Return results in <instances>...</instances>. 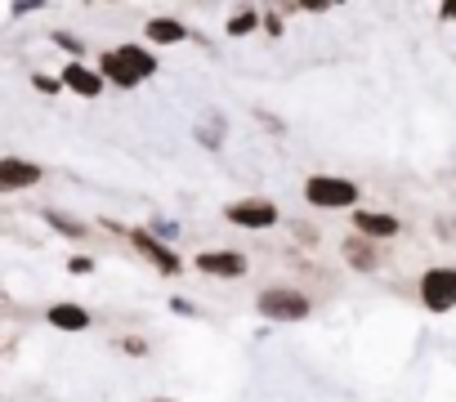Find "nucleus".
Instances as JSON below:
<instances>
[{
  "instance_id": "nucleus-1",
  "label": "nucleus",
  "mask_w": 456,
  "mask_h": 402,
  "mask_svg": "<svg viewBox=\"0 0 456 402\" xmlns=\"http://www.w3.org/2000/svg\"><path fill=\"white\" fill-rule=\"evenodd\" d=\"M157 68H161L157 54L143 50V45H117V50H103V54H99V72H103V81L117 85V90L143 85Z\"/></svg>"
},
{
  "instance_id": "nucleus-2",
  "label": "nucleus",
  "mask_w": 456,
  "mask_h": 402,
  "mask_svg": "<svg viewBox=\"0 0 456 402\" xmlns=\"http://www.w3.org/2000/svg\"><path fill=\"white\" fill-rule=\"evenodd\" d=\"M305 201L314 211H349L358 206V183L345 174H309L305 179Z\"/></svg>"
},
{
  "instance_id": "nucleus-3",
  "label": "nucleus",
  "mask_w": 456,
  "mask_h": 402,
  "mask_svg": "<svg viewBox=\"0 0 456 402\" xmlns=\"http://www.w3.org/2000/svg\"><path fill=\"white\" fill-rule=\"evenodd\" d=\"M256 313L269 322H305L314 313V300L296 286H265L256 295Z\"/></svg>"
},
{
  "instance_id": "nucleus-4",
  "label": "nucleus",
  "mask_w": 456,
  "mask_h": 402,
  "mask_svg": "<svg viewBox=\"0 0 456 402\" xmlns=\"http://www.w3.org/2000/svg\"><path fill=\"white\" fill-rule=\"evenodd\" d=\"M224 220L233 229L265 233V229L282 224V211H278V201H269V197H238V201H228V206H224Z\"/></svg>"
},
{
  "instance_id": "nucleus-5",
  "label": "nucleus",
  "mask_w": 456,
  "mask_h": 402,
  "mask_svg": "<svg viewBox=\"0 0 456 402\" xmlns=\"http://www.w3.org/2000/svg\"><path fill=\"white\" fill-rule=\"evenodd\" d=\"M126 237H130V246H134V251H139L161 277H179V273H183V255H179L170 242H161L157 233H148V229H130Z\"/></svg>"
},
{
  "instance_id": "nucleus-6",
  "label": "nucleus",
  "mask_w": 456,
  "mask_h": 402,
  "mask_svg": "<svg viewBox=\"0 0 456 402\" xmlns=\"http://www.w3.org/2000/svg\"><path fill=\"white\" fill-rule=\"evenodd\" d=\"M420 304L429 313H452L456 309V269L452 264H434L420 273Z\"/></svg>"
},
{
  "instance_id": "nucleus-7",
  "label": "nucleus",
  "mask_w": 456,
  "mask_h": 402,
  "mask_svg": "<svg viewBox=\"0 0 456 402\" xmlns=\"http://www.w3.org/2000/svg\"><path fill=\"white\" fill-rule=\"evenodd\" d=\"M192 264H197V273L219 277V282H238V277L251 273V260H247L242 251H201Z\"/></svg>"
},
{
  "instance_id": "nucleus-8",
  "label": "nucleus",
  "mask_w": 456,
  "mask_h": 402,
  "mask_svg": "<svg viewBox=\"0 0 456 402\" xmlns=\"http://www.w3.org/2000/svg\"><path fill=\"white\" fill-rule=\"evenodd\" d=\"M349 224H354V233L367 237V242H394V237L403 233L398 215H389V211H354Z\"/></svg>"
},
{
  "instance_id": "nucleus-9",
  "label": "nucleus",
  "mask_w": 456,
  "mask_h": 402,
  "mask_svg": "<svg viewBox=\"0 0 456 402\" xmlns=\"http://www.w3.org/2000/svg\"><path fill=\"white\" fill-rule=\"evenodd\" d=\"M45 179V170L37 161H23V157H0V192H23V188H37Z\"/></svg>"
},
{
  "instance_id": "nucleus-10",
  "label": "nucleus",
  "mask_w": 456,
  "mask_h": 402,
  "mask_svg": "<svg viewBox=\"0 0 456 402\" xmlns=\"http://www.w3.org/2000/svg\"><path fill=\"white\" fill-rule=\"evenodd\" d=\"M59 81H63V90H72L77 99H99L103 94V72L99 68H86V63H63V72H59Z\"/></svg>"
},
{
  "instance_id": "nucleus-11",
  "label": "nucleus",
  "mask_w": 456,
  "mask_h": 402,
  "mask_svg": "<svg viewBox=\"0 0 456 402\" xmlns=\"http://www.w3.org/2000/svg\"><path fill=\"white\" fill-rule=\"evenodd\" d=\"M340 260H345L354 273H376V269H380V242H367V237L349 233V237L340 242Z\"/></svg>"
},
{
  "instance_id": "nucleus-12",
  "label": "nucleus",
  "mask_w": 456,
  "mask_h": 402,
  "mask_svg": "<svg viewBox=\"0 0 456 402\" xmlns=\"http://www.w3.org/2000/svg\"><path fill=\"white\" fill-rule=\"evenodd\" d=\"M45 322L54 326V331H90V309L86 304H72V300H63V304H50L45 309Z\"/></svg>"
},
{
  "instance_id": "nucleus-13",
  "label": "nucleus",
  "mask_w": 456,
  "mask_h": 402,
  "mask_svg": "<svg viewBox=\"0 0 456 402\" xmlns=\"http://www.w3.org/2000/svg\"><path fill=\"white\" fill-rule=\"evenodd\" d=\"M143 36H148V45H179V41H188V28L179 19H148Z\"/></svg>"
},
{
  "instance_id": "nucleus-14",
  "label": "nucleus",
  "mask_w": 456,
  "mask_h": 402,
  "mask_svg": "<svg viewBox=\"0 0 456 402\" xmlns=\"http://www.w3.org/2000/svg\"><path fill=\"white\" fill-rule=\"evenodd\" d=\"M260 28H265V14H260V10H238L233 19H228L224 32L233 36V41H242V36H251V32H260Z\"/></svg>"
},
{
  "instance_id": "nucleus-15",
  "label": "nucleus",
  "mask_w": 456,
  "mask_h": 402,
  "mask_svg": "<svg viewBox=\"0 0 456 402\" xmlns=\"http://www.w3.org/2000/svg\"><path fill=\"white\" fill-rule=\"evenodd\" d=\"M41 220H45V224H50L54 233L72 237V242H86V233H90V229H86L81 220H68V215H59V211H41Z\"/></svg>"
},
{
  "instance_id": "nucleus-16",
  "label": "nucleus",
  "mask_w": 456,
  "mask_h": 402,
  "mask_svg": "<svg viewBox=\"0 0 456 402\" xmlns=\"http://www.w3.org/2000/svg\"><path fill=\"white\" fill-rule=\"evenodd\" d=\"M197 143H201V148H224V117H215V121L206 117V121L197 125Z\"/></svg>"
},
{
  "instance_id": "nucleus-17",
  "label": "nucleus",
  "mask_w": 456,
  "mask_h": 402,
  "mask_svg": "<svg viewBox=\"0 0 456 402\" xmlns=\"http://www.w3.org/2000/svg\"><path fill=\"white\" fill-rule=\"evenodd\" d=\"M50 41H54V45H59L63 54H72V63H81V54H86V45H81V36H68V32H54Z\"/></svg>"
},
{
  "instance_id": "nucleus-18",
  "label": "nucleus",
  "mask_w": 456,
  "mask_h": 402,
  "mask_svg": "<svg viewBox=\"0 0 456 402\" xmlns=\"http://www.w3.org/2000/svg\"><path fill=\"white\" fill-rule=\"evenodd\" d=\"M117 349H121V353H130V358H148V340H143V335H121V340H117Z\"/></svg>"
},
{
  "instance_id": "nucleus-19",
  "label": "nucleus",
  "mask_w": 456,
  "mask_h": 402,
  "mask_svg": "<svg viewBox=\"0 0 456 402\" xmlns=\"http://www.w3.org/2000/svg\"><path fill=\"white\" fill-rule=\"evenodd\" d=\"M32 85H37L41 94H59V90H63V81H59V76H50V72H37V76H32Z\"/></svg>"
},
{
  "instance_id": "nucleus-20",
  "label": "nucleus",
  "mask_w": 456,
  "mask_h": 402,
  "mask_svg": "<svg viewBox=\"0 0 456 402\" xmlns=\"http://www.w3.org/2000/svg\"><path fill=\"white\" fill-rule=\"evenodd\" d=\"M265 32L269 36H282V10H265Z\"/></svg>"
},
{
  "instance_id": "nucleus-21",
  "label": "nucleus",
  "mask_w": 456,
  "mask_h": 402,
  "mask_svg": "<svg viewBox=\"0 0 456 402\" xmlns=\"http://www.w3.org/2000/svg\"><path fill=\"white\" fill-rule=\"evenodd\" d=\"M68 273H94V260L90 255H72L68 260Z\"/></svg>"
},
{
  "instance_id": "nucleus-22",
  "label": "nucleus",
  "mask_w": 456,
  "mask_h": 402,
  "mask_svg": "<svg viewBox=\"0 0 456 402\" xmlns=\"http://www.w3.org/2000/svg\"><path fill=\"white\" fill-rule=\"evenodd\" d=\"M170 309H175V313H183V318H197V304H192V300H179V295H170Z\"/></svg>"
},
{
  "instance_id": "nucleus-23",
  "label": "nucleus",
  "mask_w": 456,
  "mask_h": 402,
  "mask_svg": "<svg viewBox=\"0 0 456 402\" xmlns=\"http://www.w3.org/2000/svg\"><path fill=\"white\" fill-rule=\"evenodd\" d=\"M438 19H447V23H456V0H452V5H438Z\"/></svg>"
},
{
  "instance_id": "nucleus-24",
  "label": "nucleus",
  "mask_w": 456,
  "mask_h": 402,
  "mask_svg": "<svg viewBox=\"0 0 456 402\" xmlns=\"http://www.w3.org/2000/svg\"><path fill=\"white\" fill-rule=\"evenodd\" d=\"M152 402H175V398H152Z\"/></svg>"
}]
</instances>
